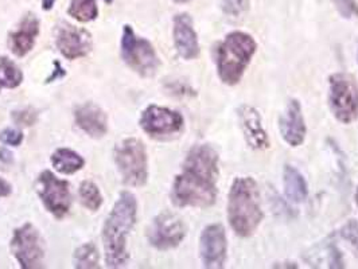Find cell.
<instances>
[{
	"label": "cell",
	"instance_id": "cell-22",
	"mask_svg": "<svg viewBox=\"0 0 358 269\" xmlns=\"http://www.w3.org/2000/svg\"><path fill=\"white\" fill-rule=\"evenodd\" d=\"M69 14L78 22L87 23L97 18V3L96 0H71Z\"/></svg>",
	"mask_w": 358,
	"mask_h": 269
},
{
	"label": "cell",
	"instance_id": "cell-16",
	"mask_svg": "<svg viewBox=\"0 0 358 269\" xmlns=\"http://www.w3.org/2000/svg\"><path fill=\"white\" fill-rule=\"evenodd\" d=\"M174 43L179 55L183 59H196L199 55L198 36L189 14H178L174 18Z\"/></svg>",
	"mask_w": 358,
	"mask_h": 269
},
{
	"label": "cell",
	"instance_id": "cell-36",
	"mask_svg": "<svg viewBox=\"0 0 358 269\" xmlns=\"http://www.w3.org/2000/svg\"><path fill=\"white\" fill-rule=\"evenodd\" d=\"M104 1H106V3H107V4H110V3H112V1H113V0H104Z\"/></svg>",
	"mask_w": 358,
	"mask_h": 269
},
{
	"label": "cell",
	"instance_id": "cell-17",
	"mask_svg": "<svg viewBox=\"0 0 358 269\" xmlns=\"http://www.w3.org/2000/svg\"><path fill=\"white\" fill-rule=\"evenodd\" d=\"M39 34V20L34 14H27L22 19L18 29L8 36L11 52L19 58L30 53Z\"/></svg>",
	"mask_w": 358,
	"mask_h": 269
},
{
	"label": "cell",
	"instance_id": "cell-15",
	"mask_svg": "<svg viewBox=\"0 0 358 269\" xmlns=\"http://www.w3.org/2000/svg\"><path fill=\"white\" fill-rule=\"evenodd\" d=\"M240 126L247 143L253 150H266L269 147L268 135L263 126V119L256 108L241 106L237 110Z\"/></svg>",
	"mask_w": 358,
	"mask_h": 269
},
{
	"label": "cell",
	"instance_id": "cell-35",
	"mask_svg": "<svg viewBox=\"0 0 358 269\" xmlns=\"http://www.w3.org/2000/svg\"><path fill=\"white\" fill-rule=\"evenodd\" d=\"M173 1H176V3H187L190 0H173Z\"/></svg>",
	"mask_w": 358,
	"mask_h": 269
},
{
	"label": "cell",
	"instance_id": "cell-18",
	"mask_svg": "<svg viewBox=\"0 0 358 269\" xmlns=\"http://www.w3.org/2000/svg\"><path fill=\"white\" fill-rule=\"evenodd\" d=\"M76 124L92 138L100 139L108 131L107 115L93 103L83 104L74 110Z\"/></svg>",
	"mask_w": 358,
	"mask_h": 269
},
{
	"label": "cell",
	"instance_id": "cell-33",
	"mask_svg": "<svg viewBox=\"0 0 358 269\" xmlns=\"http://www.w3.org/2000/svg\"><path fill=\"white\" fill-rule=\"evenodd\" d=\"M54 3H55V0H42V7H43V10L49 11L53 8Z\"/></svg>",
	"mask_w": 358,
	"mask_h": 269
},
{
	"label": "cell",
	"instance_id": "cell-1",
	"mask_svg": "<svg viewBox=\"0 0 358 269\" xmlns=\"http://www.w3.org/2000/svg\"><path fill=\"white\" fill-rule=\"evenodd\" d=\"M136 198L128 191H123L108 215L103 228L106 261L109 268H122L128 261L127 235L136 222Z\"/></svg>",
	"mask_w": 358,
	"mask_h": 269
},
{
	"label": "cell",
	"instance_id": "cell-8",
	"mask_svg": "<svg viewBox=\"0 0 358 269\" xmlns=\"http://www.w3.org/2000/svg\"><path fill=\"white\" fill-rule=\"evenodd\" d=\"M11 252L23 269L43 267L45 251L42 238L31 224H24L14 232L11 240Z\"/></svg>",
	"mask_w": 358,
	"mask_h": 269
},
{
	"label": "cell",
	"instance_id": "cell-24",
	"mask_svg": "<svg viewBox=\"0 0 358 269\" xmlns=\"http://www.w3.org/2000/svg\"><path fill=\"white\" fill-rule=\"evenodd\" d=\"M76 268H99V252L94 244L81 245L74 253Z\"/></svg>",
	"mask_w": 358,
	"mask_h": 269
},
{
	"label": "cell",
	"instance_id": "cell-34",
	"mask_svg": "<svg viewBox=\"0 0 358 269\" xmlns=\"http://www.w3.org/2000/svg\"><path fill=\"white\" fill-rule=\"evenodd\" d=\"M355 199H356V205H357L358 208V187L357 190H356V194H355Z\"/></svg>",
	"mask_w": 358,
	"mask_h": 269
},
{
	"label": "cell",
	"instance_id": "cell-5",
	"mask_svg": "<svg viewBox=\"0 0 358 269\" xmlns=\"http://www.w3.org/2000/svg\"><path fill=\"white\" fill-rule=\"evenodd\" d=\"M329 104L334 117L350 124L358 117V85L353 75L334 73L329 78Z\"/></svg>",
	"mask_w": 358,
	"mask_h": 269
},
{
	"label": "cell",
	"instance_id": "cell-32",
	"mask_svg": "<svg viewBox=\"0 0 358 269\" xmlns=\"http://www.w3.org/2000/svg\"><path fill=\"white\" fill-rule=\"evenodd\" d=\"M11 193V186L0 178V197H7Z\"/></svg>",
	"mask_w": 358,
	"mask_h": 269
},
{
	"label": "cell",
	"instance_id": "cell-21",
	"mask_svg": "<svg viewBox=\"0 0 358 269\" xmlns=\"http://www.w3.org/2000/svg\"><path fill=\"white\" fill-rule=\"evenodd\" d=\"M23 81V74L18 66L7 57H0V90L14 89Z\"/></svg>",
	"mask_w": 358,
	"mask_h": 269
},
{
	"label": "cell",
	"instance_id": "cell-10",
	"mask_svg": "<svg viewBox=\"0 0 358 269\" xmlns=\"http://www.w3.org/2000/svg\"><path fill=\"white\" fill-rule=\"evenodd\" d=\"M147 237L150 244L159 251L174 249L186 237V226L178 215L164 212L152 221Z\"/></svg>",
	"mask_w": 358,
	"mask_h": 269
},
{
	"label": "cell",
	"instance_id": "cell-30",
	"mask_svg": "<svg viewBox=\"0 0 358 269\" xmlns=\"http://www.w3.org/2000/svg\"><path fill=\"white\" fill-rule=\"evenodd\" d=\"M13 154L6 148H0V167H8L13 164Z\"/></svg>",
	"mask_w": 358,
	"mask_h": 269
},
{
	"label": "cell",
	"instance_id": "cell-23",
	"mask_svg": "<svg viewBox=\"0 0 358 269\" xmlns=\"http://www.w3.org/2000/svg\"><path fill=\"white\" fill-rule=\"evenodd\" d=\"M78 196L81 199V203L92 212H97L103 205V196L99 187L90 180H84L81 183Z\"/></svg>",
	"mask_w": 358,
	"mask_h": 269
},
{
	"label": "cell",
	"instance_id": "cell-26",
	"mask_svg": "<svg viewBox=\"0 0 358 269\" xmlns=\"http://www.w3.org/2000/svg\"><path fill=\"white\" fill-rule=\"evenodd\" d=\"M341 237L346 240L358 252V224L356 221H349L340 231Z\"/></svg>",
	"mask_w": 358,
	"mask_h": 269
},
{
	"label": "cell",
	"instance_id": "cell-7",
	"mask_svg": "<svg viewBox=\"0 0 358 269\" xmlns=\"http://www.w3.org/2000/svg\"><path fill=\"white\" fill-rule=\"evenodd\" d=\"M122 55L127 65L143 77L154 75L161 65L154 46L147 39L135 36L128 24L123 30Z\"/></svg>",
	"mask_w": 358,
	"mask_h": 269
},
{
	"label": "cell",
	"instance_id": "cell-13",
	"mask_svg": "<svg viewBox=\"0 0 358 269\" xmlns=\"http://www.w3.org/2000/svg\"><path fill=\"white\" fill-rule=\"evenodd\" d=\"M57 48L59 53L71 61L83 58L92 50V36L84 29L62 23L57 30Z\"/></svg>",
	"mask_w": 358,
	"mask_h": 269
},
{
	"label": "cell",
	"instance_id": "cell-19",
	"mask_svg": "<svg viewBox=\"0 0 358 269\" xmlns=\"http://www.w3.org/2000/svg\"><path fill=\"white\" fill-rule=\"evenodd\" d=\"M283 183L287 198L292 203H303L308 197L307 180L298 168L286 166L283 171Z\"/></svg>",
	"mask_w": 358,
	"mask_h": 269
},
{
	"label": "cell",
	"instance_id": "cell-25",
	"mask_svg": "<svg viewBox=\"0 0 358 269\" xmlns=\"http://www.w3.org/2000/svg\"><path fill=\"white\" fill-rule=\"evenodd\" d=\"M222 11L229 17H240L248 8V0H221Z\"/></svg>",
	"mask_w": 358,
	"mask_h": 269
},
{
	"label": "cell",
	"instance_id": "cell-20",
	"mask_svg": "<svg viewBox=\"0 0 358 269\" xmlns=\"http://www.w3.org/2000/svg\"><path fill=\"white\" fill-rule=\"evenodd\" d=\"M52 163L58 173L69 175L80 171L84 167L85 161L80 154H77L73 150L58 148L52 155Z\"/></svg>",
	"mask_w": 358,
	"mask_h": 269
},
{
	"label": "cell",
	"instance_id": "cell-12",
	"mask_svg": "<svg viewBox=\"0 0 358 269\" xmlns=\"http://www.w3.org/2000/svg\"><path fill=\"white\" fill-rule=\"evenodd\" d=\"M141 126L152 138L176 135L183 128L182 115L170 108L150 106L144 109Z\"/></svg>",
	"mask_w": 358,
	"mask_h": 269
},
{
	"label": "cell",
	"instance_id": "cell-2",
	"mask_svg": "<svg viewBox=\"0 0 358 269\" xmlns=\"http://www.w3.org/2000/svg\"><path fill=\"white\" fill-rule=\"evenodd\" d=\"M263 218L260 190L256 180L251 177L236 178L228 194V221L233 232L240 237H251Z\"/></svg>",
	"mask_w": 358,
	"mask_h": 269
},
{
	"label": "cell",
	"instance_id": "cell-28",
	"mask_svg": "<svg viewBox=\"0 0 358 269\" xmlns=\"http://www.w3.org/2000/svg\"><path fill=\"white\" fill-rule=\"evenodd\" d=\"M0 142L7 144V145H13V147H18L23 142V135L18 129L14 128H6L4 131H1L0 133Z\"/></svg>",
	"mask_w": 358,
	"mask_h": 269
},
{
	"label": "cell",
	"instance_id": "cell-6",
	"mask_svg": "<svg viewBox=\"0 0 358 269\" xmlns=\"http://www.w3.org/2000/svg\"><path fill=\"white\" fill-rule=\"evenodd\" d=\"M115 161L126 184L141 187L148 177L147 152L143 142L126 139L115 147Z\"/></svg>",
	"mask_w": 358,
	"mask_h": 269
},
{
	"label": "cell",
	"instance_id": "cell-29",
	"mask_svg": "<svg viewBox=\"0 0 358 269\" xmlns=\"http://www.w3.org/2000/svg\"><path fill=\"white\" fill-rule=\"evenodd\" d=\"M336 4L342 17H358V3L356 0H336Z\"/></svg>",
	"mask_w": 358,
	"mask_h": 269
},
{
	"label": "cell",
	"instance_id": "cell-14",
	"mask_svg": "<svg viewBox=\"0 0 358 269\" xmlns=\"http://www.w3.org/2000/svg\"><path fill=\"white\" fill-rule=\"evenodd\" d=\"M279 129L283 140L291 147H299L305 142L307 128L302 106L298 100H291L287 104L279 120Z\"/></svg>",
	"mask_w": 358,
	"mask_h": 269
},
{
	"label": "cell",
	"instance_id": "cell-3",
	"mask_svg": "<svg viewBox=\"0 0 358 269\" xmlns=\"http://www.w3.org/2000/svg\"><path fill=\"white\" fill-rule=\"evenodd\" d=\"M257 50L253 36L244 31H232L215 49L217 72L227 85H237Z\"/></svg>",
	"mask_w": 358,
	"mask_h": 269
},
{
	"label": "cell",
	"instance_id": "cell-11",
	"mask_svg": "<svg viewBox=\"0 0 358 269\" xmlns=\"http://www.w3.org/2000/svg\"><path fill=\"white\" fill-rule=\"evenodd\" d=\"M199 253L205 268H224L228 259V238L222 225H208L199 238Z\"/></svg>",
	"mask_w": 358,
	"mask_h": 269
},
{
	"label": "cell",
	"instance_id": "cell-31",
	"mask_svg": "<svg viewBox=\"0 0 358 269\" xmlns=\"http://www.w3.org/2000/svg\"><path fill=\"white\" fill-rule=\"evenodd\" d=\"M54 66H55V71H54L53 74L48 78V81H46V82H53V81H55L57 78H62V77L65 75V71L61 68V65H59V62H58V61H55V62H54Z\"/></svg>",
	"mask_w": 358,
	"mask_h": 269
},
{
	"label": "cell",
	"instance_id": "cell-27",
	"mask_svg": "<svg viewBox=\"0 0 358 269\" xmlns=\"http://www.w3.org/2000/svg\"><path fill=\"white\" fill-rule=\"evenodd\" d=\"M14 122L22 126H30L36 124V110H33L31 108L27 109H22V110H17L13 113Z\"/></svg>",
	"mask_w": 358,
	"mask_h": 269
},
{
	"label": "cell",
	"instance_id": "cell-9",
	"mask_svg": "<svg viewBox=\"0 0 358 269\" xmlns=\"http://www.w3.org/2000/svg\"><path fill=\"white\" fill-rule=\"evenodd\" d=\"M36 191L52 215L57 218L68 215L72 205V194L66 180H58L52 171H43L36 180Z\"/></svg>",
	"mask_w": 358,
	"mask_h": 269
},
{
	"label": "cell",
	"instance_id": "cell-4",
	"mask_svg": "<svg viewBox=\"0 0 358 269\" xmlns=\"http://www.w3.org/2000/svg\"><path fill=\"white\" fill-rule=\"evenodd\" d=\"M218 177L182 167V173L174 180L171 198L179 208H210L217 199Z\"/></svg>",
	"mask_w": 358,
	"mask_h": 269
}]
</instances>
